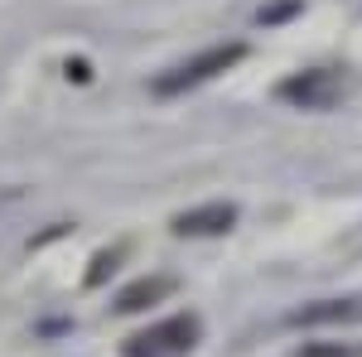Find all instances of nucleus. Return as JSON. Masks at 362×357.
Returning <instances> with one entry per match:
<instances>
[{
	"label": "nucleus",
	"instance_id": "nucleus-6",
	"mask_svg": "<svg viewBox=\"0 0 362 357\" xmlns=\"http://www.w3.org/2000/svg\"><path fill=\"white\" fill-rule=\"evenodd\" d=\"M290 324H362V300H324L290 314Z\"/></svg>",
	"mask_w": 362,
	"mask_h": 357
},
{
	"label": "nucleus",
	"instance_id": "nucleus-7",
	"mask_svg": "<svg viewBox=\"0 0 362 357\" xmlns=\"http://www.w3.org/2000/svg\"><path fill=\"white\" fill-rule=\"evenodd\" d=\"M300 10H305V0H276V5H266V10L256 15V25H280V20L300 15Z\"/></svg>",
	"mask_w": 362,
	"mask_h": 357
},
{
	"label": "nucleus",
	"instance_id": "nucleus-8",
	"mask_svg": "<svg viewBox=\"0 0 362 357\" xmlns=\"http://www.w3.org/2000/svg\"><path fill=\"white\" fill-rule=\"evenodd\" d=\"M295 357H362V348H319V343H309Z\"/></svg>",
	"mask_w": 362,
	"mask_h": 357
},
{
	"label": "nucleus",
	"instance_id": "nucleus-4",
	"mask_svg": "<svg viewBox=\"0 0 362 357\" xmlns=\"http://www.w3.org/2000/svg\"><path fill=\"white\" fill-rule=\"evenodd\" d=\"M237 222V208L232 203H203V208H189L174 218V232L179 237H218Z\"/></svg>",
	"mask_w": 362,
	"mask_h": 357
},
{
	"label": "nucleus",
	"instance_id": "nucleus-2",
	"mask_svg": "<svg viewBox=\"0 0 362 357\" xmlns=\"http://www.w3.org/2000/svg\"><path fill=\"white\" fill-rule=\"evenodd\" d=\"M242 54H247V44H218V49H203L198 58H189V63H179L174 73H165V78H155V92H160V97H174V92H189V87L208 83L213 73H227L232 63H242Z\"/></svg>",
	"mask_w": 362,
	"mask_h": 357
},
{
	"label": "nucleus",
	"instance_id": "nucleus-5",
	"mask_svg": "<svg viewBox=\"0 0 362 357\" xmlns=\"http://www.w3.org/2000/svg\"><path fill=\"white\" fill-rule=\"evenodd\" d=\"M174 295V275H145L136 285H126L121 295H116V309L121 314H136V309H150V304H160Z\"/></svg>",
	"mask_w": 362,
	"mask_h": 357
},
{
	"label": "nucleus",
	"instance_id": "nucleus-1",
	"mask_svg": "<svg viewBox=\"0 0 362 357\" xmlns=\"http://www.w3.org/2000/svg\"><path fill=\"white\" fill-rule=\"evenodd\" d=\"M194 343H198V319L194 314H169L165 324L126 338L121 353L126 357H179V353H189Z\"/></svg>",
	"mask_w": 362,
	"mask_h": 357
},
{
	"label": "nucleus",
	"instance_id": "nucleus-9",
	"mask_svg": "<svg viewBox=\"0 0 362 357\" xmlns=\"http://www.w3.org/2000/svg\"><path fill=\"white\" fill-rule=\"evenodd\" d=\"M73 83H92V68H87V58H68V68H63Z\"/></svg>",
	"mask_w": 362,
	"mask_h": 357
},
{
	"label": "nucleus",
	"instance_id": "nucleus-3",
	"mask_svg": "<svg viewBox=\"0 0 362 357\" xmlns=\"http://www.w3.org/2000/svg\"><path fill=\"white\" fill-rule=\"evenodd\" d=\"M276 97L280 102H295V107H305V111H324L343 97V73H334V68L295 73V78H285V83L276 87Z\"/></svg>",
	"mask_w": 362,
	"mask_h": 357
},
{
	"label": "nucleus",
	"instance_id": "nucleus-10",
	"mask_svg": "<svg viewBox=\"0 0 362 357\" xmlns=\"http://www.w3.org/2000/svg\"><path fill=\"white\" fill-rule=\"evenodd\" d=\"M116 256H97V261H92V271H87V285H102V280H107V266H112Z\"/></svg>",
	"mask_w": 362,
	"mask_h": 357
}]
</instances>
